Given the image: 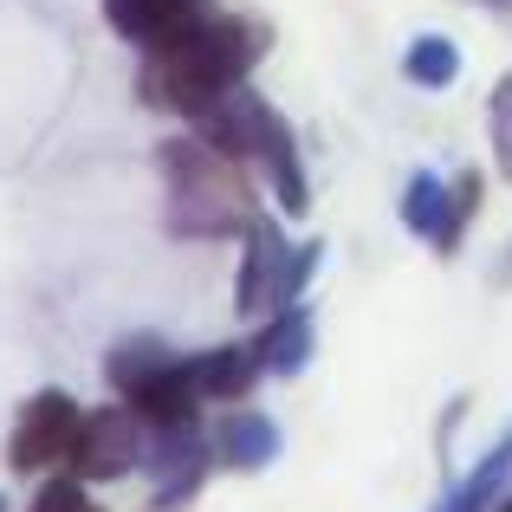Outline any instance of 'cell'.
I'll return each mask as SVG.
<instances>
[{"label":"cell","mask_w":512,"mask_h":512,"mask_svg":"<svg viewBox=\"0 0 512 512\" xmlns=\"http://www.w3.org/2000/svg\"><path fill=\"white\" fill-rule=\"evenodd\" d=\"M273 33L247 13H208L195 20L188 33H175L169 46L143 52V72H137V98L150 111H169V117H188L195 124L201 111L227 98V91L247 85V72L266 59Z\"/></svg>","instance_id":"obj_1"},{"label":"cell","mask_w":512,"mask_h":512,"mask_svg":"<svg viewBox=\"0 0 512 512\" xmlns=\"http://www.w3.org/2000/svg\"><path fill=\"white\" fill-rule=\"evenodd\" d=\"M156 175H163V227L175 240H240L260 221V188L253 169L221 156L201 137L156 143Z\"/></svg>","instance_id":"obj_2"},{"label":"cell","mask_w":512,"mask_h":512,"mask_svg":"<svg viewBox=\"0 0 512 512\" xmlns=\"http://www.w3.org/2000/svg\"><path fill=\"white\" fill-rule=\"evenodd\" d=\"M195 137L214 143L221 156H234V163L260 169L266 188L279 195V214H305L312 208V182H305V169H299V137H292L286 111L266 104L260 91H247V85L227 91L214 111L195 117Z\"/></svg>","instance_id":"obj_3"},{"label":"cell","mask_w":512,"mask_h":512,"mask_svg":"<svg viewBox=\"0 0 512 512\" xmlns=\"http://www.w3.org/2000/svg\"><path fill=\"white\" fill-rule=\"evenodd\" d=\"M143 467L156 474L150 506H143V512H188V506H195V493L208 487V474L221 461H214V435L201 422H175V428H150Z\"/></svg>","instance_id":"obj_4"},{"label":"cell","mask_w":512,"mask_h":512,"mask_svg":"<svg viewBox=\"0 0 512 512\" xmlns=\"http://www.w3.org/2000/svg\"><path fill=\"white\" fill-rule=\"evenodd\" d=\"M143 448H150V428H143V415L130 409V402H104V409H91L85 422H78V441H72V461H65V474H78L85 487H111V480L137 474L143 467Z\"/></svg>","instance_id":"obj_5"},{"label":"cell","mask_w":512,"mask_h":512,"mask_svg":"<svg viewBox=\"0 0 512 512\" xmlns=\"http://www.w3.org/2000/svg\"><path fill=\"white\" fill-rule=\"evenodd\" d=\"M78 422H85V409H78L65 389H39V396H26L20 415H13V435H7V467H13V474L46 480L52 467L72 461Z\"/></svg>","instance_id":"obj_6"},{"label":"cell","mask_w":512,"mask_h":512,"mask_svg":"<svg viewBox=\"0 0 512 512\" xmlns=\"http://www.w3.org/2000/svg\"><path fill=\"white\" fill-rule=\"evenodd\" d=\"M286 266H292V240L279 234L273 214H260V221L240 234V279H234V312L240 318H273L286 299Z\"/></svg>","instance_id":"obj_7"},{"label":"cell","mask_w":512,"mask_h":512,"mask_svg":"<svg viewBox=\"0 0 512 512\" xmlns=\"http://www.w3.org/2000/svg\"><path fill=\"white\" fill-rule=\"evenodd\" d=\"M208 0H104V20L117 26V39H130L137 52L169 46L175 33H188L195 20H208Z\"/></svg>","instance_id":"obj_8"},{"label":"cell","mask_w":512,"mask_h":512,"mask_svg":"<svg viewBox=\"0 0 512 512\" xmlns=\"http://www.w3.org/2000/svg\"><path fill=\"white\" fill-rule=\"evenodd\" d=\"M188 383H195L201 409H221V402H247L253 383H260V350L253 344H214V350H195V357H182Z\"/></svg>","instance_id":"obj_9"},{"label":"cell","mask_w":512,"mask_h":512,"mask_svg":"<svg viewBox=\"0 0 512 512\" xmlns=\"http://www.w3.org/2000/svg\"><path fill=\"white\" fill-rule=\"evenodd\" d=\"M279 448H286V435L266 409H227L214 422V461L227 474H260V467L279 461Z\"/></svg>","instance_id":"obj_10"},{"label":"cell","mask_w":512,"mask_h":512,"mask_svg":"<svg viewBox=\"0 0 512 512\" xmlns=\"http://www.w3.org/2000/svg\"><path fill=\"white\" fill-rule=\"evenodd\" d=\"M253 350H260V370H266V376H279V383H286V376H299L305 363H312V350H318V325H312V312H305L299 299L279 305V312L260 325Z\"/></svg>","instance_id":"obj_11"},{"label":"cell","mask_w":512,"mask_h":512,"mask_svg":"<svg viewBox=\"0 0 512 512\" xmlns=\"http://www.w3.org/2000/svg\"><path fill=\"white\" fill-rule=\"evenodd\" d=\"M175 363V350L156 338V331H130V338H117L111 350H104V383L117 389V396H137L150 376H163Z\"/></svg>","instance_id":"obj_12"},{"label":"cell","mask_w":512,"mask_h":512,"mask_svg":"<svg viewBox=\"0 0 512 512\" xmlns=\"http://www.w3.org/2000/svg\"><path fill=\"white\" fill-rule=\"evenodd\" d=\"M506 474H512V428H506L500 441H493L487 454H480L474 467H467L461 480H454V487H448V500H441L435 512H487V506L506 493Z\"/></svg>","instance_id":"obj_13"},{"label":"cell","mask_w":512,"mask_h":512,"mask_svg":"<svg viewBox=\"0 0 512 512\" xmlns=\"http://www.w3.org/2000/svg\"><path fill=\"white\" fill-rule=\"evenodd\" d=\"M402 227L422 234L428 247H441V234H448V182L435 169L409 175V188H402Z\"/></svg>","instance_id":"obj_14"},{"label":"cell","mask_w":512,"mask_h":512,"mask_svg":"<svg viewBox=\"0 0 512 512\" xmlns=\"http://www.w3.org/2000/svg\"><path fill=\"white\" fill-rule=\"evenodd\" d=\"M402 78H409L415 91H448L454 78H461V52H454L448 33H422L409 52H402Z\"/></svg>","instance_id":"obj_15"},{"label":"cell","mask_w":512,"mask_h":512,"mask_svg":"<svg viewBox=\"0 0 512 512\" xmlns=\"http://www.w3.org/2000/svg\"><path fill=\"white\" fill-rule=\"evenodd\" d=\"M480 169H461V175H448V234H441V247L435 253H454L461 247V234H467V221L480 214Z\"/></svg>","instance_id":"obj_16"},{"label":"cell","mask_w":512,"mask_h":512,"mask_svg":"<svg viewBox=\"0 0 512 512\" xmlns=\"http://www.w3.org/2000/svg\"><path fill=\"white\" fill-rule=\"evenodd\" d=\"M26 512H104V506L91 500V487H85L78 474H46Z\"/></svg>","instance_id":"obj_17"},{"label":"cell","mask_w":512,"mask_h":512,"mask_svg":"<svg viewBox=\"0 0 512 512\" xmlns=\"http://www.w3.org/2000/svg\"><path fill=\"white\" fill-rule=\"evenodd\" d=\"M487 137H493V163L512 182V72L493 85V104H487Z\"/></svg>","instance_id":"obj_18"},{"label":"cell","mask_w":512,"mask_h":512,"mask_svg":"<svg viewBox=\"0 0 512 512\" xmlns=\"http://www.w3.org/2000/svg\"><path fill=\"white\" fill-rule=\"evenodd\" d=\"M318 266H325V240H292V266H286V299H299L305 286L318 279Z\"/></svg>","instance_id":"obj_19"},{"label":"cell","mask_w":512,"mask_h":512,"mask_svg":"<svg viewBox=\"0 0 512 512\" xmlns=\"http://www.w3.org/2000/svg\"><path fill=\"white\" fill-rule=\"evenodd\" d=\"M500 512H512V493H506V500H500Z\"/></svg>","instance_id":"obj_20"},{"label":"cell","mask_w":512,"mask_h":512,"mask_svg":"<svg viewBox=\"0 0 512 512\" xmlns=\"http://www.w3.org/2000/svg\"><path fill=\"white\" fill-rule=\"evenodd\" d=\"M0 512H7V500H0Z\"/></svg>","instance_id":"obj_21"}]
</instances>
